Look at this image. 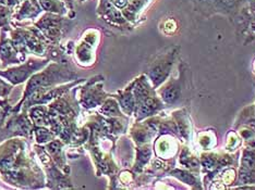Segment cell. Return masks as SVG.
<instances>
[{
  "label": "cell",
  "mask_w": 255,
  "mask_h": 190,
  "mask_svg": "<svg viewBox=\"0 0 255 190\" xmlns=\"http://www.w3.org/2000/svg\"><path fill=\"white\" fill-rule=\"evenodd\" d=\"M250 1L252 0H192L194 10L204 18L220 14L228 16L231 22Z\"/></svg>",
  "instance_id": "6da1fadb"
},
{
  "label": "cell",
  "mask_w": 255,
  "mask_h": 190,
  "mask_svg": "<svg viewBox=\"0 0 255 190\" xmlns=\"http://www.w3.org/2000/svg\"><path fill=\"white\" fill-rule=\"evenodd\" d=\"M178 50L179 47L177 46H171V47L164 50L163 53L158 54L149 62L146 75L152 82L154 88H157L158 86L165 83L169 76L173 63H175L178 56Z\"/></svg>",
  "instance_id": "7a4b0ae2"
},
{
  "label": "cell",
  "mask_w": 255,
  "mask_h": 190,
  "mask_svg": "<svg viewBox=\"0 0 255 190\" xmlns=\"http://www.w3.org/2000/svg\"><path fill=\"white\" fill-rule=\"evenodd\" d=\"M75 77V74L72 71H69L68 68L63 67L58 64H51L48 68H46L42 73H38L36 75H33L32 78L28 82L26 87V94L24 97L31 95L33 91H37L39 89H43L48 87V86H53L57 83L66 82V80H71Z\"/></svg>",
  "instance_id": "3957f363"
},
{
  "label": "cell",
  "mask_w": 255,
  "mask_h": 190,
  "mask_svg": "<svg viewBox=\"0 0 255 190\" xmlns=\"http://www.w3.org/2000/svg\"><path fill=\"white\" fill-rule=\"evenodd\" d=\"M69 20L61 18L60 14L49 13L44 14L39 21L36 23V26L42 31L46 36L53 40L59 38L61 34L68 27Z\"/></svg>",
  "instance_id": "277c9868"
},
{
  "label": "cell",
  "mask_w": 255,
  "mask_h": 190,
  "mask_svg": "<svg viewBox=\"0 0 255 190\" xmlns=\"http://www.w3.org/2000/svg\"><path fill=\"white\" fill-rule=\"evenodd\" d=\"M47 64V60L44 61H35V60H30L26 64L20 65L15 68H10L7 71H0V76H3L7 78L9 82L12 84H20L23 83L24 80L31 76L32 74L38 71L39 68H42Z\"/></svg>",
  "instance_id": "5b68a950"
},
{
  "label": "cell",
  "mask_w": 255,
  "mask_h": 190,
  "mask_svg": "<svg viewBox=\"0 0 255 190\" xmlns=\"http://www.w3.org/2000/svg\"><path fill=\"white\" fill-rule=\"evenodd\" d=\"M240 185H255V148L247 146L243 149L239 170Z\"/></svg>",
  "instance_id": "8992f818"
},
{
  "label": "cell",
  "mask_w": 255,
  "mask_h": 190,
  "mask_svg": "<svg viewBox=\"0 0 255 190\" xmlns=\"http://www.w3.org/2000/svg\"><path fill=\"white\" fill-rule=\"evenodd\" d=\"M184 85L183 74L180 72V76L178 78H170L167 84L159 90L160 99L166 105H175L182 97V87Z\"/></svg>",
  "instance_id": "52a82bcc"
},
{
  "label": "cell",
  "mask_w": 255,
  "mask_h": 190,
  "mask_svg": "<svg viewBox=\"0 0 255 190\" xmlns=\"http://www.w3.org/2000/svg\"><path fill=\"white\" fill-rule=\"evenodd\" d=\"M42 11L43 9L39 5L38 0H23L20 8L14 14V18L19 21L35 19Z\"/></svg>",
  "instance_id": "ba28073f"
},
{
  "label": "cell",
  "mask_w": 255,
  "mask_h": 190,
  "mask_svg": "<svg viewBox=\"0 0 255 190\" xmlns=\"http://www.w3.org/2000/svg\"><path fill=\"white\" fill-rule=\"evenodd\" d=\"M117 99L119 100V105L123 108V110L128 114L131 115L133 111L135 110V99L134 95H133V84H131L130 87H128L123 93H119Z\"/></svg>",
  "instance_id": "9c48e42d"
},
{
  "label": "cell",
  "mask_w": 255,
  "mask_h": 190,
  "mask_svg": "<svg viewBox=\"0 0 255 190\" xmlns=\"http://www.w3.org/2000/svg\"><path fill=\"white\" fill-rule=\"evenodd\" d=\"M238 123L255 130V103L253 106L246 108L245 110L242 111Z\"/></svg>",
  "instance_id": "30bf717a"
},
{
  "label": "cell",
  "mask_w": 255,
  "mask_h": 190,
  "mask_svg": "<svg viewBox=\"0 0 255 190\" xmlns=\"http://www.w3.org/2000/svg\"><path fill=\"white\" fill-rule=\"evenodd\" d=\"M171 175L177 177L178 180H180L181 182L188 184V185H191L193 188H201L200 181L193 174H191V173L187 171L173 170L171 172Z\"/></svg>",
  "instance_id": "8fae6325"
},
{
  "label": "cell",
  "mask_w": 255,
  "mask_h": 190,
  "mask_svg": "<svg viewBox=\"0 0 255 190\" xmlns=\"http://www.w3.org/2000/svg\"><path fill=\"white\" fill-rule=\"evenodd\" d=\"M180 163L195 172H198L200 169V161L188 150V148H183V151L180 155Z\"/></svg>",
  "instance_id": "7c38bea8"
},
{
  "label": "cell",
  "mask_w": 255,
  "mask_h": 190,
  "mask_svg": "<svg viewBox=\"0 0 255 190\" xmlns=\"http://www.w3.org/2000/svg\"><path fill=\"white\" fill-rule=\"evenodd\" d=\"M102 112L105 113L106 115H113V117L121 114L117 102L113 99H108L105 103H104V106L102 108Z\"/></svg>",
  "instance_id": "4fadbf2b"
},
{
  "label": "cell",
  "mask_w": 255,
  "mask_h": 190,
  "mask_svg": "<svg viewBox=\"0 0 255 190\" xmlns=\"http://www.w3.org/2000/svg\"><path fill=\"white\" fill-rule=\"evenodd\" d=\"M11 14H12V8L0 4V27H7L9 25Z\"/></svg>",
  "instance_id": "5bb4252c"
},
{
  "label": "cell",
  "mask_w": 255,
  "mask_h": 190,
  "mask_svg": "<svg viewBox=\"0 0 255 190\" xmlns=\"http://www.w3.org/2000/svg\"><path fill=\"white\" fill-rule=\"evenodd\" d=\"M240 142H241L240 137L238 136L237 134L233 133L230 135V137L228 136V148L231 149V150H235V149L239 147ZM229 149H228V150H229Z\"/></svg>",
  "instance_id": "9a60e30c"
},
{
  "label": "cell",
  "mask_w": 255,
  "mask_h": 190,
  "mask_svg": "<svg viewBox=\"0 0 255 190\" xmlns=\"http://www.w3.org/2000/svg\"><path fill=\"white\" fill-rule=\"evenodd\" d=\"M11 86L8 85L5 82H3V80L0 78V97H5L8 96L9 93L11 91Z\"/></svg>",
  "instance_id": "2e32d148"
},
{
  "label": "cell",
  "mask_w": 255,
  "mask_h": 190,
  "mask_svg": "<svg viewBox=\"0 0 255 190\" xmlns=\"http://www.w3.org/2000/svg\"><path fill=\"white\" fill-rule=\"evenodd\" d=\"M20 0H0V4H3V5H7V7L10 8H14L16 5L19 4Z\"/></svg>",
  "instance_id": "e0dca14e"
},
{
  "label": "cell",
  "mask_w": 255,
  "mask_h": 190,
  "mask_svg": "<svg viewBox=\"0 0 255 190\" xmlns=\"http://www.w3.org/2000/svg\"><path fill=\"white\" fill-rule=\"evenodd\" d=\"M250 36H252L253 39L255 38V22L250 25Z\"/></svg>",
  "instance_id": "ac0fdd59"
},
{
  "label": "cell",
  "mask_w": 255,
  "mask_h": 190,
  "mask_svg": "<svg viewBox=\"0 0 255 190\" xmlns=\"http://www.w3.org/2000/svg\"><path fill=\"white\" fill-rule=\"evenodd\" d=\"M79 1H80V2H83V1H85V0H79Z\"/></svg>",
  "instance_id": "d6986e66"
},
{
  "label": "cell",
  "mask_w": 255,
  "mask_h": 190,
  "mask_svg": "<svg viewBox=\"0 0 255 190\" xmlns=\"http://www.w3.org/2000/svg\"><path fill=\"white\" fill-rule=\"evenodd\" d=\"M254 70H255V63H254Z\"/></svg>",
  "instance_id": "ffe728a7"
},
{
  "label": "cell",
  "mask_w": 255,
  "mask_h": 190,
  "mask_svg": "<svg viewBox=\"0 0 255 190\" xmlns=\"http://www.w3.org/2000/svg\"><path fill=\"white\" fill-rule=\"evenodd\" d=\"M254 86H255V84H254Z\"/></svg>",
  "instance_id": "44dd1931"
}]
</instances>
